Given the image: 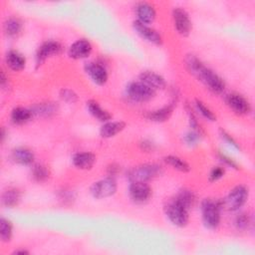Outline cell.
<instances>
[{"mask_svg": "<svg viewBox=\"0 0 255 255\" xmlns=\"http://www.w3.org/2000/svg\"><path fill=\"white\" fill-rule=\"evenodd\" d=\"M10 157L12 161L20 165H32L35 161L34 152L26 146H17L13 148Z\"/></svg>", "mask_w": 255, "mask_h": 255, "instance_id": "obj_19", "label": "cell"}, {"mask_svg": "<svg viewBox=\"0 0 255 255\" xmlns=\"http://www.w3.org/2000/svg\"><path fill=\"white\" fill-rule=\"evenodd\" d=\"M185 63L188 71L212 94L220 95L225 91L226 84L224 80L196 56L188 55Z\"/></svg>", "mask_w": 255, "mask_h": 255, "instance_id": "obj_1", "label": "cell"}, {"mask_svg": "<svg viewBox=\"0 0 255 255\" xmlns=\"http://www.w3.org/2000/svg\"><path fill=\"white\" fill-rule=\"evenodd\" d=\"M4 61L6 67L13 72L24 70L27 63L25 56L17 50H9L5 55Z\"/></svg>", "mask_w": 255, "mask_h": 255, "instance_id": "obj_18", "label": "cell"}, {"mask_svg": "<svg viewBox=\"0 0 255 255\" xmlns=\"http://www.w3.org/2000/svg\"><path fill=\"white\" fill-rule=\"evenodd\" d=\"M163 172V168L160 164L154 162L141 163L132 168L128 172V178L130 181H142L149 182L154 178L160 176Z\"/></svg>", "mask_w": 255, "mask_h": 255, "instance_id": "obj_4", "label": "cell"}, {"mask_svg": "<svg viewBox=\"0 0 255 255\" xmlns=\"http://www.w3.org/2000/svg\"><path fill=\"white\" fill-rule=\"evenodd\" d=\"M118 190V183L115 177L106 176L95 181L90 187L91 195L96 199H105L114 196Z\"/></svg>", "mask_w": 255, "mask_h": 255, "instance_id": "obj_8", "label": "cell"}, {"mask_svg": "<svg viewBox=\"0 0 255 255\" xmlns=\"http://www.w3.org/2000/svg\"><path fill=\"white\" fill-rule=\"evenodd\" d=\"M172 23L175 31L182 37H187L192 30V21L188 12L182 7H174L171 12Z\"/></svg>", "mask_w": 255, "mask_h": 255, "instance_id": "obj_9", "label": "cell"}, {"mask_svg": "<svg viewBox=\"0 0 255 255\" xmlns=\"http://www.w3.org/2000/svg\"><path fill=\"white\" fill-rule=\"evenodd\" d=\"M60 200H62L64 203H72V201L75 199V196L73 194L72 190L63 189L60 192Z\"/></svg>", "mask_w": 255, "mask_h": 255, "instance_id": "obj_38", "label": "cell"}, {"mask_svg": "<svg viewBox=\"0 0 255 255\" xmlns=\"http://www.w3.org/2000/svg\"><path fill=\"white\" fill-rule=\"evenodd\" d=\"M202 137V132L200 131H196L193 129H189L182 137L184 144H186L187 146H195L197 145Z\"/></svg>", "mask_w": 255, "mask_h": 255, "instance_id": "obj_33", "label": "cell"}, {"mask_svg": "<svg viewBox=\"0 0 255 255\" xmlns=\"http://www.w3.org/2000/svg\"><path fill=\"white\" fill-rule=\"evenodd\" d=\"M59 97L63 102L67 104H75L79 100L78 94L74 90L68 89V88L61 89L59 92Z\"/></svg>", "mask_w": 255, "mask_h": 255, "instance_id": "obj_34", "label": "cell"}, {"mask_svg": "<svg viewBox=\"0 0 255 255\" xmlns=\"http://www.w3.org/2000/svg\"><path fill=\"white\" fill-rule=\"evenodd\" d=\"M97 161L96 155L91 151H78L72 156L73 165L80 170H90Z\"/></svg>", "mask_w": 255, "mask_h": 255, "instance_id": "obj_17", "label": "cell"}, {"mask_svg": "<svg viewBox=\"0 0 255 255\" xmlns=\"http://www.w3.org/2000/svg\"><path fill=\"white\" fill-rule=\"evenodd\" d=\"M134 14L136 16V21L146 25L153 23L156 18V10L154 5L146 1H140L135 4Z\"/></svg>", "mask_w": 255, "mask_h": 255, "instance_id": "obj_15", "label": "cell"}, {"mask_svg": "<svg viewBox=\"0 0 255 255\" xmlns=\"http://www.w3.org/2000/svg\"><path fill=\"white\" fill-rule=\"evenodd\" d=\"M174 197L183 205L185 206L188 210H190L195 202H196V195L195 193L189 189V188H181L180 190H178V192L176 193V195H174Z\"/></svg>", "mask_w": 255, "mask_h": 255, "instance_id": "obj_29", "label": "cell"}, {"mask_svg": "<svg viewBox=\"0 0 255 255\" xmlns=\"http://www.w3.org/2000/svg\"><path fill=\"white\" fill-rule=\"evenodd\" d=\"M156 92L147 87L142 82L134 81L128 84L125 90L126 97L132 103L144 104L151 101L155 97Z\"/></svg>", "mask_w": 255, "mask_h": 255, "instance_id": "obj_5", "label": "cell"}, {"mask_svg": "<svg viewBox=\"0 0 255 255\" xmlns=\"http://www.w3.org/2000/svg\"><path fill=\"white\" fill-rule=\"evenodd\" d=\"M227 107L238 116H248L252 112L250 102L239 93H229L225 96Z\"/></svg>", "mask_w": 255, "mask_h": 255, "instance_id": "obj_11", "label": "cell"}, {"mask_svg": "<svg viewBox=\"0 0 255 255\" xmlns=\"http://www.w3.org/2000/svg\"><path fill=\"white\" fill-rule=\"evenodd\" d=\"M219 134H220V136H221V138L223 139V140H225L228 144H230V145H232L233 147H235V148H237V149H240V145L238 144V142L233 138V136H231V134H229L226 130H224V129H220L219 130Z\"/></svg>", "mask_w": 255, "mask_h": 255, "instance_id": "obj_36", "label": "cell"}, {"mask_svg": "<svg viewBox=\"0 0 255 255\" xmlns=\"http://www.w3.org/2000/svg\"><path fill=\"white\" fill-rule=\"evenodd\" d=\"M225 174V168L221 165L213 166L208 174V181L209 182H216L220 180Z\"/></svg>", "mask_w": 255, "mask_h": 255, "instance_id": "obj_35", "label": "cell"}, {"mask_svg": "<svg viewBox=\"0 0 255 255\" xmlns=\"http://www.w3.org/2000/svg\"><path fill=\"white\" fill-rule=\"evenodd\" d=\"M34 118V114L31 108L15 107L10 114L11 123L15 126H23L29 123Z\"/></svg>", "mask_w": 255, "mask_h": 255, "instance_id": "obj_24", "label": "cell"}, {"mask_svg": "<svg viewBox=\"0 0 255 255\" xmlns=\"http://www.w3.org/2000/svg\"><path fill=\"white\" fill-rule=\"evenodd\" d=\"M86 107H87V110L89 112V114L94 118L96 119L97 121L101 122V123H106V122H109L112 120L113 116L112 114L106 110L105 108H103L97 101L95 100H89L87 103H86Z\"/></svg>", "mask_w": 255, "mask_h": 255, "instance_id": "obj_22", "label": "cell"}, {"mask_svg": "<svg viewBox=\"0 0 255 255\" xmlns=\"http://www.w3.org/2000/svg\"><path fill=\"white\" fill-rule=\"evenodd\" d=\"M132 28L134 32L144 41L155 46H161L163 44V38L161 34L154 28L150 27L149 25L142 24L134 20L132 22Z\"/></svg>", "mask_w": 255, "mask_h": 255, "instance_id": "obj_13", "label": "cell"}, {"mask_svg": "<svg viewBox=\"0 0 255 255\" xmlns=\"http://www.w3.org/2000/svg\"><path fill=\"white\" fill-rule=\"evenodd\" d=\"M0 85L2 90H8L10 88V81L8 79V76L5 74L4 71L1 72V78H0Z\"/></svg>", "mask_w": 255, "mask_h": 255, "instance_id": "obj_41", "label": "cell"}, {"mask_svg": "<svg viewBox=\"0 0 255 255\" xmlns=\"http://www.w3.org/2000/svg\"><path fill=\"white\" fill-rule=\"evenodd\" d=\"M64 52L63 45L56 40L44 41L36 51L35 65L36 68H40L48 59L61 55Z\"/></svg>", "mask_w": 255, "mask_h": 255, "instance_id": "obj_7", "label": "cell"}, {"mask_svg": "<svg viewBox=\"0 0 255 255\" xmlns=\"http://www.w3.org/2000/svg\"><path fill=\"white\" fill-rule=\"evenodd\" d=\"M139 148L144 152H152L155 148L154 143L149 139H142L139 142Z\"/></svg>", "mask_w": 255, "mask_h": 255, "instance_id": "obj_39", "label": "cell"}, {"mask_svg": "<svg viewBox=\"0 0 255 255\" xmlns=\"http://www.w3.org/2000/svg\"><path fill=\"white\" fill-rule=\"evenodd\" d=\"M218 157H219L220 161H221L224 165H226V166H228V167H231V168H233V169H236V170L239 169L238 164H237L231 157L227 156L226 154L219 152V153H218Z\"/></svg>", "mask_w": 255, "mask_h": 255, "instance_id": "obj_37", "label": "cell"}, {"mask_svg": "<svg viewBox=\"0 0 255 255\" xmlns=\"http://www.w3.org/2000/svg\"><path fill=\"white\" fill-rule=\"evenodd\" d=\"M93 45L88 39H78L70 45L67 50L68 57L73 60H84L91 56Z\"/></svg>", "mask_w": 255, "mask_h": 255, "instance_id": "obj_14", "label": "cell"}, {"mask_svg": "<svg viewBox=\"0 0 255 255\" xmlns=\"http://www.w3.org/2000/svg\"><path fill=\"white\" fill-rule=\"evenodd\" d=\"M128 196L135 204H144L152 196V188L148 182L130 181L128 185Z\"/></svg>", "mask_w": 255, "mask_h": 255, "instance_id": "obj_10", "label": "cell"}, {"mask_svg": "<svg viewBox=\"0 0 255 255\" xmlns=\"http://www.w3.org/2000/svg\"><path fill=\"white\" fill-rule=\"evenodd\" d=\"M84 70L95 85L105 86L108 83L109 73L103 63L98 61L87 62L84 66Z\"/></svg>", "mask_w": 255, "mask_h": 255, "instance_id": "obj_12", "label": "cell"}, {"mask_svg": "<svg viewBox=\"0 0 255 255\" xmlns=\"http://www.w3.org/2000/svg\"><path fill=\"white\" fill-rule=\"evenodd\" d=\"M13 237V224L12 222L5 218L1 217L0 219V239L3 243H9Z\"/></svg>", "mask_w": 255, "mask_h": 255, "instance_id": "obj_30", "label": "cell"}, {"mask_svg": "<svg viewBox=\"0 0 255 255\" xmlns=\"http://www.w3.org/2000/svg\"><path fill=\"white\" fill-rule=\"evenodd\" d=\"M164 213L169 222L176 227H185L189 221V210L175 197L170 198L164 205Z\"/></svg>", "mask_w": 255, "mask_h": 255, "instance_id": "obj_3", "label": "cell"}, {"mask_svg": "<svg viewBox=\"0 0 255 255\" xmlns=\"http://www.w3.org/2000/svg\"><path fill=\"white\" fill-rule=\"evenodd\" d=\"M249 188L244 184H238L234 186L222 200L223 207L229 211H239L247 202L249 198Z\"/></svg>", "mask_w": 255, "mask_h": 255, "instance_id": "obj_6", "label": "cell"}, {"mask_svg": "<svg viewBox=\"0 0 255 255\" xmlns=\"http://www.w3.org/2000/svg\"><path fill=\"white\" fill-rule=\"evenodd\" d=\"M31 110L34 114V117L50 118L57 114L59 111V106L54 102H41L32 106Z\"/></svg>", "mask_w": 255, "mask_h": 255, "instance_id": "obj_26", "label": "cell"}, {"mask_svg": "<svg viewBox=\"0 0 255 255\" xmlns=\"http://www.w3.org/2000/svg\"><path fill=\"white\" fill-rule=\"evenodd\" d=\"M22 199V192L18 187L9 186L1 194V203L6 208H14L19 205Z\"/></svg>", "mask_w": 255, "mask_h": 255, "instance_id": "obj_20", "label": "cell"}, {"mask_svg": "<svg viewBox=\"0 0 255 255\" xmlns=\"http://www.w3.org/2000/svg\"><path fill=\"white\" fill-rule=\"evenodd\" d=\"M139 81L145 84L147 87L152 89L153 91H161L166 88V81L165 79L153 72V71H143L139 75Z\"/></svg>", "mask_w": 255, "mask_h": 255, "instance_id": "obj_16", "label": "cell"}, {"mask_svg": "<svg viewBox=\"0 0 255 255\" xmlns=\"http://www.w3.org/2000/svg\"><path fill=\"white\" fill-rule=\"evenodd\" d=\"M127 127V124L123 121H109L102 125L100 128V135L103 138H111L121 133Z\"/></svg>", "mask_w": 255, "mask_h": 255, "instance_id": "obj_23", "label": "cell"}, {"mask_svg": "<svg viewBox=\"0 0 255 255\" xmlns=\"http://www.w3.org/2000/svg\"><path fill=\"white\" fill-rule=\"evenodd\" d=\"M51 176L50 168L41 162L33 163L31 165V177L35 182L38 183H44L47 180H49Z\"/></svg>", "mask_w": 255, "mask_h": 255, "instance_id": "obj_28", "label": "cell"}, {"mask_svg": "<svg viewBox=\"0 0 255 255\" xmlns=\"http://www.w3.org/2000/svg\"><path fill=\"white\" fill-rule=\"evenodd\" d=\"M13 254H21V255H24V254H29V251L26 250V249H17L13 252Z\"/></svg>", "mask_w": 255, "mask_h": 255, "instance_id": "obj_42", "label": "cell"}, {"mask_svg": "<svg viewBox=\"0 0 255 255\" xmlns=\"http://www.w3.org/2000/svg\"><path fill=\"white\" fill-rule=\"evenodd\" d=\"M252 224V217L248 212H239L234 218V226L239 231H246Z\"/></svg>", "mask_w": 255, "mask_h": 255, "instance_id": "obj_32", "label": "cell"}, {"mask_svg": "<svg viewBox=\"0 0 255 255\" xmlns=\"http://www.w3.org/2000/svg\"><path fill=\"white\" fill-rule=\"evenodd\" d=\"M23 21L16 17L11 16L7 18L3 23V32L9 38H17L23 31Z\"/></svg>", "mask_w": 255, "mask_h": 255, "instance_id": "obj_25", "label": "cell"}, {"mask_svg": "<svg viewBox=\"0 0 255 255\" xmlns=\"http://www.w3.org/2000/svg\"><path fill=\"white\" fill-rule=\"evenodd\" d=\"M120 172V166L116 163H111L108 168H107V174L108 176H112V177H115L119 174Z\"/></svg>", "mask_w": 255, "mask_h": 255, "instance_id": "obj_40", "label": "cell"}, {"mask_svg": "<svg viewBox=\"0 0 255 255\" xmlns=\"http://www.w3.org/2000/svg\"><path fill=\"white\" fill-rule=\"evenodd\" d=\"M223 201L215 198H204L200 204L201 219L205 228L216 230L221 222Z\"/></svg>", "mask_w": 255, "mask_h": 255, "instance_id": "obj_2", "label": "cell"}, {"mask_svg": "<svg viewBox=\"0 0 255 255\" xmlns=\"http://www.w3.org/2000/svg\"><path fill=\"white\" fill-rule=\"evenodd\" d=\"M163 161L166 165L170 166L174 170H177L182 173H187L191 170L190 164L182 157L174 154H168L163 157Z\"/></svg>", "mask_w": 255, "mask_h": 255, "instance_id": "obj_27", "label": "cell"}, {"mask_svg": "<svg viewBox=\"0 0 255 255\" xmlns=\"http://www.w3.org/2000/svg\"><path fill=\"white\" fill-rule=\"evenodd\" d=\"M176 102H172L169 103L168 105H165L161 108H158L156 110L153 111H149L146 115L145 118L147 120H149L150 122L153 123H164L166 121L169 120V118L171 117L173 111H174V104Z\"/></svg>", "mask_w": 255, "mask_h": 255, "instance_id": "obj_21", "label": "cell"}, {"mask_svg": "<svg viewBox=\"0 0 255 255\" xmlns=\"http://www.w3.org/2000/svg\"><path fill=\"white\" fill-rule=\"evenodd\" d=\"M194 109L206 121H208V122H215L216 121V115L201 100L196 99L194 101Z\"/></svg>", "mask_w": 255, "mask_h": 255, "instance_id": "obj_31", "label": "cell"}]
</instances>
